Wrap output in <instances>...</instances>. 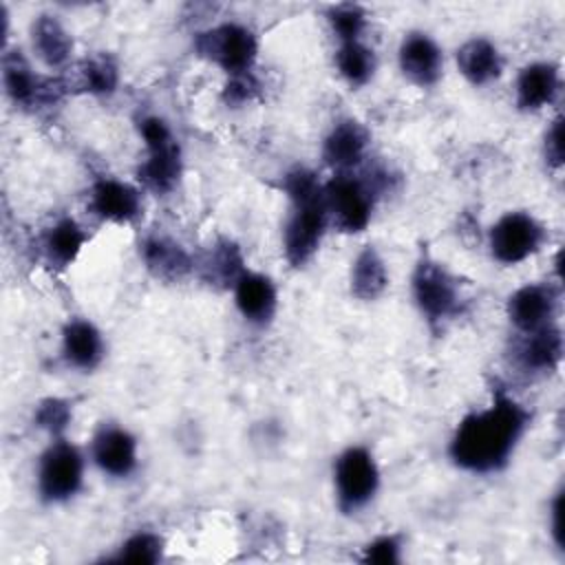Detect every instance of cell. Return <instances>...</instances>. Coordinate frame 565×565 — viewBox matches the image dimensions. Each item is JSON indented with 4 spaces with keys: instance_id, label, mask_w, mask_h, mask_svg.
Returning <instances> with one entry per match:
<instances>
[{
    "instance_id": "6da1fadb",
    "label": "cell",
    "mask_w": 565,
    "mask_h": 565,
    "mask_svg": "<svg viewBox=\"0 0 565 565\" xmlns=\"http://www.w3.org/2000/svg\"><path fill=\"white\" fill-rule=\"evenodd\" d=\"M530 424V413L501 388L488 408L466 415L448 446L450 459L477 475L505 468Z\"/></svg>"
},
{
    "instance_id": "7a4b0ae2",
    "label": "cell",
    "mask_w": 565,
    "mask_h": 565,
    "mask_svg": "<svg viewBox=\"0 0 565 565\" xmlns=\"http://www.w3.org/2000/svg\"><path fill=\"white\" fill-rule=\"evenodd\" d=\"M282 188L291 201V212L282 232L285 258L289 265L302 267L318 252L329 225L324 183H320L309 168L296 166L285 174Z\"/></svg>"
},
{
    "instance_id": "3957f363",
    "label": "cell",
    "mask_w": 565,
    "mask_h": 565,
    "mask_svg": "<svg viewBox=\"0 0 565 565\" xmlns=\"http://www.w3.org/2000/svg\"><path fill=\"white\" fill-rule=\"evenodd\" d=\"M386 172H371L366 179L349 172H338L331 181L324 183V205L329 223L344 232H362L373 214L377 194L386 185Z\"/></svg>"
},
{
    "instance_id": "277c9868",
    "label": "cell",
    "mask_w": 565,
    "mask_h": 565,
    "mask_svg": "<svg viewBox=\"0 0 565 565\" xmlns=\"http://www.w3.org/2000/svg\"><path fill=\"white\" fill-rule=\"evenodd\" d=\"M139 132L146 143V159L139 166V179L154 194L172 192L183 170L179 141L174 139L168 124L157 115L141 117Z\"/></svg>"
},
{
    "instance_id": "5b68a950",
    "label": "cell",
    "mask_w": 565,
    "mask_h": 565,
    "mask_svg": "<svg viewBox=\"0 0 565 565\" xmlns=\"http://www.w3.org/2000/svg\"><path fill=\"white\" fill-rule=\"evenodd\" d=\"M413 298L428 324L437 327L446 320H452L461 311V289L457 278L435 258L424 254L411 278Z\"/></svg>"
},
{
    "instance_id": "8992f818",
    "label": "cell",
    "mask_w": 565,
    "mask_h": 565,
    "mask_svg": "<svg viewBox=\"0 0 565 565\" xmlns=\"http://www.w3.org/2000/svg\"><path fill=\"white\" fill-rule=\"evenodd\" d=\"M338 508L353 514L371 503L380 488V470L364 446H351L338 455L333 466Z\"/></svg>"
},
{
    "instance_id": "52a82bcc",
    "label": "cell",
    "mask_w": 565,
    "mask_h": 565,
    "mask_svg": "<svg viewBox=\"0 0 565 565\" xmlns=\"http://www.w3.org/2000/svg\"><path fill=\"white\" fill-rule=\"evenodd\" d=\"M194 49L201 57L221 66L230 77L252 73L258 55L256 35L243 24H221L194 38Z\"/></svg>"
},
{
    "instance_id": "ba28073f",
    "label": "cell",
    "mask_w": 565,
    "mask_h": 565,
    "mask_svg": "<svg viewBox=\"0 0 565 565\" xmlns=\"http://www.w3.org/2000/svg\"><path fill=\"white\" fill-rule=\"evenodd\" d=\"M84 481V457L77 446L66 439L53 441L40 457L38 492L46 503L73 499Z\"/></svg>"
},
{
    "instance_id": "9c48e42d",
    "label": "cell",
    "mask_w": 565,
    "mask_h": 565,
    "mask_svg": "<svg viewBox=\"0 0 565 565\" xmlns=\"http://www.w3.org/2000/svg\"><path fill=\"white\" fill-rule=\"evenodd\" d=\"M543 225L527 212H508L490 230V252L501 265H516L539 252Z\"/></svg>"
},
{
    "instance_id": "30bf717a",
    "label": "cell",
    "mask_w": 565,
    "mask_h": 565,
    "mask_svg": "<svg viewBox=\"0 0 565 565\" xmlns=\"http://www.w3.org/2000/svg\"><path fill=\"white\" fill-rule=\"evenodd\" d=\"M2 82L4 90L18 106H46L60 99L64 93L62 79H51L38 75L29 62L20 55V51L4 53L2 57Z\"/></svg>"
},
{
    "instance_id": "8fae6325",
    "label": "cell",
    "mask_w": 565,
    "mask_h": 565,
    "mask_svg": "<svg viewBox=\"0 0 565 565\" xmlns=\"http://www.w3.org/2000/svg\"><path fill=\"white\" fill-rule=\"evenodd\" d=\"M558 307V291L550 282H532L516 289L508 300V318L521 331L530 333L541 327L554 324Z\"/></svg>"
},
{
    "instance_id": "7c38bea8",
    "label": "cell",
    "mask_w": 565,
    "mask_h": 565,
    "mask_svg": "<svg viewBox=\"0 0 565 565\" xmlns=\"http://www.w3.org/2000/svg\"><path fill=\"white\" fill-rule=\"evenodd\" d=\"M512 358L516 366L525 373H552L563 358V335L554 324L541 327L536 331L523 333L514 349Z\"/></svg>"
},
{
    "instance_id": "4fadbf2b",
    "label": "cell",
    "mask_w": 565,
    "mask_h": 565,
    "mask_svg": "<svg viewBox=\"0 0 565 565\" xmlns=\"http://www.w3.org/2000/svg\"><path fill=\"white\" fill-rule=\"evenodd\" d=\"M97 468L110 477H128L137 468V439L121 426H102L90 444Z\"/></svg>"
},
{
    "instance_id": "5bb4252c",
    "label": "cell",
    "mask_w": 565,
    "mask_h": 565,
    "mask_svg": "<svg viewBox=\"0 0 565 565\" xmlns=\"http://www.w3.org/2000/svg\"><path fill=\"white\" fill-rule=\"evenodd\" d=\"M90 210L110 223H132L141 214V196L137 188L102 177L90 188Z\"/></svg>"
},
{
    "instance_id": "9a60e30c",
    "label": "cell",
    "mask_w": 565,
    "mask_h": 565,
    "mask_svg": "<svg viewBox=\"0 0 565 565\" xmlns=\"http://www.w3.org/2000/svg\"><path fill=\"white\" fill-rule=\"evenodd\" d=\"M369 148V130L355 119H340L333 124L322 143V159L338 172H349L360 166Z\"/></svg>"
},
{
    "instance_id": "2e32d148",
    "label": "cell",
    "mask_w": 565,
    "mask_h": 565,
    "mask_svg": "<svg viewBox=\"0 0 565 565\" xmlns=\"http://www.w3.org/2000/svg\"><path fill=\"white\" fill-rule=\"evenodd\" d=\"M444 57L426 33L413 31L399 44V68L417 86H433L441 77Z\"/></svg>"
},
{
    "instance_id": "e0dca14e",
    "label": "cell",
    "mask_w": 565,
    "mask_h": 565,
    "mask_svg": "<svg viewBox=\"0 0 565 565\" xmlns=\"http://www.w3.org/2000/svg\"><path fill=\"white\" fill-rule=\"evenodd\" d=\"M234 302L247 322L263 327L276 313L278 294L269 276L245 271L234 285Z\"/></svg>"
},
{
    "instance_id": "ac0fdd59",
    "label": "cell",
    "mask_w": 565,
    "mask_h": 565,
    "mask_svg": "<svg viewBox=\"0 0 565 565\" xmlns=\"http://www.w3.org/2000/svg\"><path fill=\"white\" fill-rule=\"evenodd\" d=\"M141 258L146 269L166 282H177L194 269L190 254L177 241L163 234H150L143 238Z\"/></svg>"
},
{
    "instance_id": "d6986e66",
    "label": "cell",
    "mask_w": 565,
    "mask_h": 565,
    "mask_svg": "<svg viewBox=\"0 0 565 565\" xmlns=\"http://www.w3.org/2000/svg\"><path fill=\"white\" fill-rule=\"evenodd\" d=\"M62 355L68 366L93 371L104 360V340L97 327L88 320L75 318L62 331Z\"/></svg>"
},
{
    "instance_id": "ffe728a7",
    "label": "cell",
    "mask_w": 565,
    "mask_h": 565,
    "mask_svg": "<svg viewBox=\"0 0 565 565\" xmlns=\"http://www.w3.org/2000/svg\"><path fill=\"white\" fill-rule=\"evenodd\" d=\"M558 68L547 62L527 64L516 77V106L521 110H541L558 93Z\"/></svg>"
},
{
    "instance_id": "44dd1931",
    "label": "cell",
    "mask_w": 565,
    "mask_h": 565,
    "mask_svg": "<svg viewBox=\"0 0 565 565\" xmlns=\"http://www.w3.org/2000/svg\"><path fill=\"white\" fill-rule=\"evenodd\" d=\"M457 66L470 84L483 86L501 75L503 60L490 40L472 38L457 51Z\"/></svg>"
},
{
    "instance_id": "7402d4cb",
    "label": "cell",
    "mask_w": 565,
    "mask_h": 565,
    "mask_svg": "<svg viewBox=\"0 0 565 565\" xmlns=\"http://www.w3.org/2000/svg\"><path fill=\"white\" fill-rule=\"evenodd\" d=\"M31 42H33V51L49 68L64 66L73 51V40L68 31L53 15H40L33 22Z\"/></svg>"
},
{
    "instance_id": "603a6c76",
    "label": "cell",
    "mask_w": 565,
    "mask_h": 565,
    "mask_svg": "<svg viewBox=\"0 0 565 565\" xmlns=\"http://www.w3.org/2000/svg\"><path fill=\"white\" fill-rule=\"evenodd\" d=\"M245 271L241 247L230 238H218L201 260V274L210 285L234 287Z\"/></svg>"
},
{
    "instance_id": "cb8c5ba5",
    "label": "cell",
    "mask_w": 565,
    "mask_h": 565,
    "mask_svg": "<svg viewBox=\"0 0 565 565\" xmlns=\"http://www.w3.org/2000/svg\"><path fill=\"white\" fill-rule=\"evenodd\" d=\"M84 243H86V232L77 225V221H73L71 216H64L44 234L42 252L49 265L62 269L77 258Z\"/></svg>"
},
{
    "instance_id": "d4e9b609",
    "label": "cell",
    "mask_w": 565,
    "mask_h": 565,
    "mask_svg": "<svg viewBox=\"0 0 565 565\" xmlns=\"http://www.w3.org/2000/svg\"><path fill=\"white\" fill-rule=\"evenodd\" d=\"M388 274L375 247L366 245L351 265V294L360 300H375L384 294Z\"/></svg>"
},
{
    "instance_id": "484cf974",
    "label": "cell",
    "mask_w": 565,
    "mask_h": 565,
    "mask_svg": "<svg viewBox=\"0 0 565 565\" xmlns=\"http://www.w3.org/2000/svg\"><path fill=\"white\" fill-rule=\"evenodd\" d=\"M335 68L349 86H364L375 73V53L360 40L342 42L335 53Z\"/></svg>"
},
{
    "instance_id": "4316f807",
    "label": "cell",
    "mask_w": 565,
    "mask_h": 565,
    "mask_svg": "<svg viewBox=\"0 0 565 565\" xmlns=\"http://www.w3.org/2000/svg\"><path fill=\"white\" fill-rule=\"evenodd\" d=\"M82 88L93 95H113L119 84V68L110 55H95L82 64Z\"/></svg>"
},
{
    "instance_id": "83f0119b",
    "label": "cell",
    "mask_w": 565,
    "mask_h": 565,
    "mask_svg": "<svg viewBox=\"0 0 565 565\" xmlns=\"http://www.w3.org/2000/svg\"><path fill=\"white\" fill-rule=\"evenodd\" d=\"M163 556V539L154 532H137L124 541L113 561L124 563H157Z\"/></svg>"
},
{
    "instance_id": "f1b7e54d",
    "label": "cell",
    "mask_w": 565,
    "mask_h": 565,
    "mask_svg": "<svg viewBox=\"0 0 565 565\" xmlns=\"http://www.w3.org/2000/svg\"><path fill=\"white\" fill-rule=\"evenodd\" d=\"M327 18L333 33L340 38V44L360 40V33L366 26V13L358 4H335L329 9Z\"/></svg>"
},
{
    "instance_id": "f546056e",
    "label": "cell",
    "mask_w": 565,
    "mask_h": 565,
    "mask_svg": "<svg viewBox=\"0 0 565 565\" xmlns=\"http://www.w3.org/2000/svg\"><path fill=\"white\" fill-rule=\"evenodd\" d=\"M68 422H71V404L60 397H46L35 408V426L51 435H60L68 426Z\"/></svg>"
},
{
    "instance_id": "4dcf8cb0",
    "label": "cell",
    "mask_w": 565,
    "mask_h": 565,
    "mask_svg": "<svg viewBox=\"0 0 565 565\" xmlns=\"http://www.w3.org/2000/svg\"><path fill=\"white\" fill-rule=\"evenodd\" d=\"M399 550L402 543L397 536H377L364 547V563H377V565H393L399 563Z\"/></svg>"
},
{
    "instance_id": "1f68e13d",
    "label": "cell",
    "mask_w": 565,
    "mask_h": 565,
    "mask_svg": "<svg viewBox=\"0 0 565 565\" xmlns=\"http://www.w3.org/2000/svg\"><path fill=\"white\" fill-rule=\"evenodd\" d=\"M256 88H258V84H256V79H254L252 73L232 75L230 82H227V86H225V90H223V99H225L227 104H234V106H236V104H245V102H249V99L254 97Z\"/></svg>"
},
{
    "instance_id": "d6a6232c",
    "label": "cell",
    "mask_w": 565,
    "mask_h": 565,
    "mask_svg": "<svg viewBox=\"0 0 565 565\" xmlns=\"http://www.w3.org/2000/svg\"><path fill=\"white\" fill-rule=\"evenodd\" d=\"M545 159L552 168L563 166V119H554L545 132Z\"/></svg>"
},
{
    "instance_id": "836d02e7",
    "label": "cell",
    "mask_w": 565,
    "mask_h": 565,
    "mask_svg": "<svg viewBox=\"0 0 565 565\" xmlns=\"http://www.w3.org/2000/svg\"><path fill=\"white\" fill-rule=\"evenodd\" d=\"M552 536L554 543L563 547V492H558L552 503Z\"/></svg>"
}]
</instances>
